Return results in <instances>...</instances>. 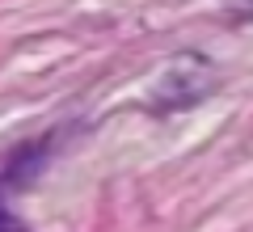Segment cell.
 Returning <instances> with one entry per match:
<instances>
[{
  "instance_id": "cell-1",
  "label": "cell",
  "mask_w": 253,
  "mask_h": 232,
  "mask_svg": "<svg viewBox=\"0 0 253 232\" xmlns=\"http://www.w3.org/2000/svg\"><path fill=\"white\" fill-rule=\"evenodd\" d=\"M215 89V68H211L203 55H177L161 68L152 85V106L173 114V110H186L194 101H203L207 93Z\"/></svg>"
},
{
  "instance_id": "cell-2",
  "label": "cell",
  "mask_w": 253,
  "mask_h": 232,
  "mask_svg": "<svg viewBox=\"0 0 253 232\" xmlns=\"http://www.w3.org/2000/svg\"><path fill=\"white\" fill-rule=\"evenodd\" d=\"M228 17H236V21H253V0H228Z\"/></svg>"
}]
</instances>
